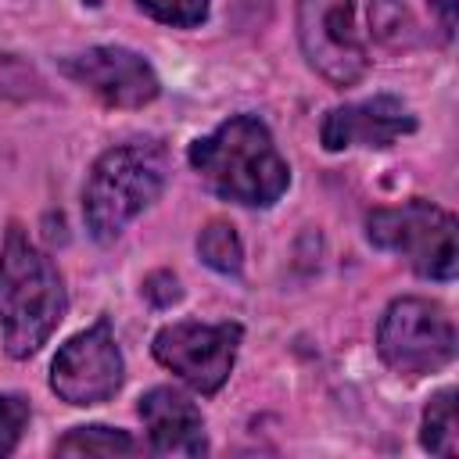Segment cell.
<instances>
[{
  "label": "cell",
  "instance_id": "obj_16",
  "mask_svg": "<svg viewBox=\"0 0 459 459\" xmlns=\"http://www.w3.org/2000/svg\"><path fill=\"white\" fill-rule=\"evenodd\" d=\"M136 7L143 14H151L161 25H176V29H194L208 18L212 0H136Z\"/></svg>",
  "mask_w": 459,
  "mask_h": 459
},
{
  "label": "cell",
  "instance_id": "obj_14",
  "mask_svg": "<svg viewBox=\"0 0 459 459\" xmlns=\"http://www.w3.org/2000/svg\"><path fill=\"white\" fill-rule=\"evenodd\" d=\"M133 437L118 427H104V423H90V427H75L68 430L54 452L57 455H133Z\"/></svg>",
  "mask_w": 459,
  "mask_h": 459
},
{
  "label": "cell",
  "instance_id": "obj_8",
  "mask_svg": "<svg viewBox=\"0 0 459 459\" xmlns=\"http://www.w3.org/2000/svg\"><path fill=\"white\" fill-rule=\"evenodd\" d=\"M126 380V362L111 330V319L68 337L50 362V391L68 405H100L115 398Z\"/></svg>",
  "mask_w": 459,
  "mask_h": 459
},
{
  "label": "cell",
  "instance_id": "obj_2",
  "mask_svg": "<svg viewBox=\"0 0 459 459\" xmlns=\"http://www.w3.org/2000/svg\"><path fill=\"white\" fill-rule=\"evenodd\" d=\"M65 283L47 251L14 222L0 251V330L11 359L36 355L65 319Z\"/></svg>",
  "mask_w": 459,
  "mask_h": 459
},
{
  "label": "cell",
  "instance_id": "obj_15",
  "mask_svg": "<svg viewBox=\"0 0 459 459\" xmlns=\"http://www.w3.org/2000/svg\"><path fill=\"white\" fill-rule=\"evenodd\" d=\"M369 29L387 47H409L416 39V22L402 0H369Z\"/></svg>",
  "mask_w": 459,
  "mask_h": 459
},
{
  "label": "cell",
  "instance_id": "obj_18",
  "mask_svg": "<svg viewBox=\"0 0 459 459\" xmlns=\"http://www.w3.org/2000/svg\"><path fill=\"white\" fill-rule=\"evenodd\" d=\"M143 298H147L154 308H169L172 301L183 298V290H179V280H176L169 269H158V273H151V276L143 280Z\"/></svg>",
  "mask_w": 459,
  "mask_h": 459
},
{
  "label": "cell",
  "instance_id": "obj_3",
  "mask_svg": "<svg viewBox=\"0 0 459 459\" xmlns=\"http://www.w3.org/2000/svg\"><path fill=\"white\" fill-rule=\"evenodd\" d=\"M169 179V151L161 140H129L108 147L82 186V219L97 244L118 240V233L158 201Z\"/></svg>",
  "mask_w": 459,
  "mask_h": 459
},
{
  "label": "cell",
  "instance_id": "obj_6",
  "mask_svg": "<svg viewBox=\"0 0 459 459\" xmlns=\"http://www.w3.org/2000/svg\"><path fill=\"white\" fill-rule=\"evenodd\" d=\"M240 337H244L240 323L179 319L154 333L151 351L165 369H172L197 394H215L233 373Z\"/></svg>",
  "mask_w": 459,
  "mask_h": 459
},
{
  "label": "cell",
  "instance_id": "obj_5",
  "mask_svg": "<svg viewBox=\"0 0 459 459\" xmlns=\"http://www.w3.org/2000/svg\"><path fill=\"white\" fill-rule=\"evenodd\" d=\"M377 351L402 377L441 373L455 359L452 316L430 298H394L380 316Z\"/></svg>",
  "mask_w": 459,
  "mask_h": 459
},
{
  "label": "cell",
  "instance_id": "obj_9",
  "mask_svg": "<svg viewBox=\"0 0 459 459\" xmlns=\"http://www.w3.org/2000/svg\"><path fill=\"white\" fill-rule=\"evenodd\" d=\"M61 72L79 86H86L93 97H100L108 108H143L161 93V82L151 61L115 43L90 47L82 54L65 57Z\"/></svg>",
  "mask_w": 459,
  "mask_h": 459
},
{
  "label": "cell",
  "instance_id": "obj_1",
  "mask_svg": "<svg viewBox=\"0 0 459 459\" xmlns=\"http://www.w3.org/2000/svg\"><path fill=\"white\" fill-rule=\"evenodd\" d=\"M186 158L212 194L244 208H269L290 186V165L258 115H230L197 136Z\"/></svg>",
  "mask_w": 459,
  "mask_h": 459
},
{
  "label": "cell",
  "instance_id": "obj_19",
  "mask_svg": "<svg viewBox=\"0 0 459 459\" xmlns=\"http://www.w3.org/2000/svg\"><path fill=\"white\" fill-rule=\"evenodd\" d=\"M430 4V11L437 14V25H441V32H445V39L455 32V0H427Z\"/></svg>",
  "mask_w": 459,
  "mask_h": 459
},
{
  "label": "cell",
  "instance_id": "obj_13",
  "mask_svg": "<svg viewBox=\"0 0 459 459\" xmlns=\"http://www.w3.org/2000/svg\"><path fill=\"white\" fill-rule=\"evenodd\" d=\"M197 255L208 269H215L222 276H237L244 269V244H240L233 222H226V219L204 222V230L197 233Z\"/></svg>",
  "mask_w": 459,
  "mask_h": 459
},
{
  "label": "cell",
  "instance_id": "obj_4",
  "mask_svg": "<svg viewBox=\"0 0 459 459\" xmlns=\"http://www.w3.org/2000/svg\"><path fill=\"white\" fill-rule=\"evenodd\" d=\"M455 215L412 197L398 208H373L366 215V237L373 247L405 258L423 280L448 283L455 280L459 244H455Z\"/></svg>",
  "mask_w": 459,
  "mask_h": 459
},
{
  "label": "cell",
  "instance_id": "obj_11",
  "mask_svg": "<svg viewBox=\"0 0 459 459\" xmlns=\"http://www.w3.org/2000/svg\"><path fill=\"white\" fill-rule=\"evenodd\" d=\"M151 448L158 455H204L208 437H204V416L201 409L176 387H151L140 405H136Z\"/></svg>",
  "mask_w": 459,
  "mask_h": 459
},
{
  "label": "cell",
  "instance_id": "obj_7",
  "mask_svg": "<svg viewBox=\"0 0 459 459\" xmlns=\"http://www.w3.org/2000/svg\"><path fill=\"white\" fill-rule=\"evenodd\" d=\"M298 43L308 68L330 86H355L369 68L355 0H298Z\"/></svg>",
  "mask_w": 459,
  "mask_h": 459
},
{
  "label": "cell",
  "instance_id": "obj_12",
  "mask_svg": "<svg viewBox=\"0 0 459 459\" xmlns=\"http://www.w3.org/2000/svg\"><path fill=\"white\" fill-rule=\"evenodd\" d=\"M420 445L430 455H445V459H452L459 452V423H455V391L452 387L437 391L427 402L423 423H420Z\"/></svg>",
  "mask_w": 459,
  "mask_h": 459
},
{
  "label": "cell",
  "instance_id": "obj_17",
  "mask_svg": "<svg viewBox=\"0 0 459 459\" xmlns=\"http://www.w3.org/2000/svg\"><path fill=\"white\" fill-rule=\"evenodd\" d=\"M29 427V398L0 391V455H11Z\"/></svg>",
  "mask_w": 459,
  "mask_h": 459
},
{
  "label": "cell",
  "instance_id": "obj_10",
  "mask_svg": "<svg viewBox=\"0 0 459 459\" xmlns=\"http://www.w3.org/2000/svg\"><path fill=\"white\" fill-rule=\"evenodd\" d=\"M416 133V115L409 111L405 100L391 93H377L359 104H341L326 111L319 126V140L326 151H344V147H391L398 136Z\"/></svg>",
  "mask_w": 459,
  "mask_h": 459
}]
</instances>
